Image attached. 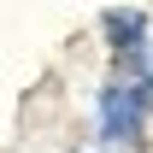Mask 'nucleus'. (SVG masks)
<instances>
[{
	"mask_svg": "<svg viewBox=\"0 0 153 153\" xmlns=\"http://www.w3.org/2000/svg\"><path fill=\"white\" fill-rule=\"evenodd\" d=\"M147 100H153V88L147 82H124V88H112V94H106V135H124V141H130L135 135V124H141V112H147Z\"/></svg>",
	"mask_w": 153,
	"mask_h": 153,
	"instance_id": "1",
	"label": "nucleus"
}]
</instances>
